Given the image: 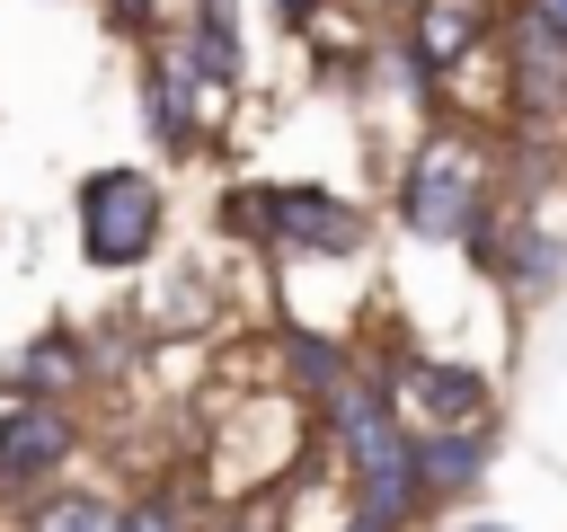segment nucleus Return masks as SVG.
Returning <instances> with one entry per match:
<instances>
[{
	"label": "nucleus",
	"instance_id": "obj_1",
	"mask_svg": "<svg viewBox=\"0 0 567 532\" xmlns=\"http://www.w3.org/2000/svg\"><path fill=\"white\" fill-rule=\"evenodd\" d=\"M496 195H505V177H496V142H487V124H470V115H425V133H416V151H408V168H399L390 213H399L408 239L461 248L470 222H478Z\"/></svg>",
	"mask_w": 567,
	"mask_h": 532
},
{
	"label": "nucleus",
	"instance_id": "obj_2",
	"mask_svg": "<svg viewBox=\"0 0 567 532\" xmlns=\"http://www.w3.org/2000/svg\"><path fill=\"white\" fill-rule=\"evenodd\" d=\"M168 231V186L151 168H89L80 177V257L97 275H124L159 248Z\"/></svg>",
	"mask_w": 567,
	"mask_h": 532
},
{
	"label": "nucleus",
	"instance_id": "obj_3",
	"mask_svg": "<svg viewBox=\"0 0 567 532\" xmlns=\"http://www.w3.org/2000/svg\"><path fill=\"white\" fill-rule=\"evenodd\" d=\"M230 231H257L266 248H301V257H354L372 239L363 204L328 186H230Z\"/></svg>",
	"mask_w": 567,
	"mask_h": 532
},
{
	"label": "nucleus",
	"instance_id": "obj_4",
	"mask_svg": "<svg viewBox=\"0 0 567 532\" xmlns=\"http://www.w3.org/2000/svg\"><path fill=\"white\" fill-rule=\"evenodd\" d=\"M372 372H381L390 408L408 417V434H425V426H496L487 381L461 372V364H443V355H408V346H390Z\"/></svg>",
	"mask_w": 567,
	"mask_h": 532
},
{
	"label": "nucleus",
	"instance_id": "obj_5",
	"mask_svg": "<svg viewBox=\"0 0 567 532\" xmlns=\"http://www.w3.org/2000/svg\"><path fill=\"white\" fill-rule=\"evenodd\" d=\"M80 461V417L62 399H9L0 408V505L18 514L35 488H53Z\"/></svg>",
	"mask_w": 567,
	"mask_h": 532
},
{
	"label": "nucleus",
	"instance_id": "obj_6",
	"mask_svg": "<svg viewBox=\"0 0 567 532\" xmlns=\"http://www.w3.org/2000/svg\"><path fill=\"white\" fill-rule=\"evenodd\" d=\"M505 106L514 124H567V35L532 9L505 18Z\"/></svg>",
	"mask_w": 567,
	"mask_h": 532
},
{
	"label": "nucleus",
	"instance_id": "obj_7",
	"mask_svg": "<svg viewBox=\"0 0 567 532\" xmlns=\"http://www.w3.org/2000/svg\"><path fill=\"white\" fill-rule=\"evenodd\" d=\"M204 98H213V89H204V80H195V71H186L159 35H151V62H142V133H151L168 160H195V151L213 142Z\"/></svg>",
	"mask_w": 567,
	"mask_h": 532
},
{
	"label": "nucleus",
	"instance_id": "obj_8",
	"mask_svg": "<svg viewBox=\"0 0 567 532\" xmlns=\"http://www.w3.org/2000/svg\"><path fill=\"white\" fill-rule=\"evenodd\" d=\"M487 35H496V0H408V35H399V44L452 89L461 62L487 53Z\"/></svg>",
	"mask_w": 567,
	"mask_h": 532
},
{
	"label": "nucleus",
	"instance_id": "obj_9",
	"mask_svg": "<svg viewBox=\"0 0 567 532\" xmlns=\"http://www.w3.org/2000/svg\"><path fill=\"white\" fill-rule=\"evenodd\" d=\"M159 44H168V53H177V62H186V71H195V80H204L213 98L248 89V44H239L230 9H195V0H186V18H177V27L159 35Z\"/></svg>",
	"mask_w": 567,
	"mask_h": 532
},
{
	"label": "nucleus",
	"instance_id": "obj_10",
	"mask_svg": "<svg viewBox=\"0 0 567 532\" xmlns=\"http://www.w3.org/2000/svg\"><path fill=\"white\" fill-rule=\"evenodd\" d=\"M89 372H97L89 346H80L71 328H53V337H35V346H18V355L0 364V390H9V399H62V408H71V399L89 390Z\"/></svg>",
	"mask_w": 567,
	"mask_h": 532
},
{
	"label": "nucleus",
	"instance_id": "obj_11",
	"mask_svg": "<svg viewBox=\"0 0 567 532\" xmlns=\"http://www.w3.org/2000/svg\"><path fill=\"white\" fill-rule=\"evenodd\" d=\"M487 434H496V426H425V434H408V461H416L425 505L478 488V470H487Z\"/></svg>",
	"mask_w": 567,
	"mask_h": 532
},
{
	"label": "nucleus",
	"instance_id": "obj_12",
	"mask_svg": "<svg viewBox=\"0 0 567 532\" xmlns=\"http://www.w3.org/2000/svg\"><path fill=\"white\" fill-rule=\"evenodd\" d=\"M115 514H124V505H115L106 488H62V479H53V488H35V497L18 505V532H115Z\"/></svg>",
	"mask_w": 567,
	"mask_h": 532
},
{
	"label": "nucleus",
	"instance_id": "obj_13",
	"mask_svg": "<svg viewBox=\"0 0 567 532\" xmlns=\"http://www.w3.org/2000/svg\"><path fill=\"white\" fill-rule=\"evenodd\" d=\"M496 275H505L523 301H549V293H558V239H549V231H523V222H505Z\"/></svg>",
	"mask_w": 567,
	"mask_h": 532
},
{
	"label": "nucleus",
	"instance_id": "obj_14",
	"mask_svg": "<svg viewBox=\"0 0 567 532\" xmlns=\"http://www.w3.org/2000/svg\"><path fill=\"white\" fill-rule=\"evenodd\" d=\"M284 364H292V390H301V399H328V390L354 372V355H346L337 337H301V328L284 337Z\"/></svg>",
	"mask_w": 567,
	"mask_h": 532
},
{
	"label": "nucleus",
	"instance_id": "obj_15",
	"mask_svg": "<svg viewBox=\"0 0 567 532\" xmlns=\"http://www.w3.org/2000/svg\"><path fill=\"white\" fill-rule=\"evenodd\" d=\"M115 532H195V505H186L177 488H151V497H133V505L115 514Z\"/></svg>",
	"mask_w": 567,
	"mask_h": 532
},
{
	"label": "nucleus",
	"instance_id": "obj_16",
	"mask_svg": "<svg viewBox=\"0 0 567 532\" xmlns=\"http://www.w3.org/2000/svg\"><path fill=\"white\" fill-rule=\"evenodd\" d=\"M106 9V27L124 35V44H151L159 35V0H97Z\"/></svg>",
	"mask_w": 567,
	"mask_h": 532
},
{
	"label": "nucleus",
	"instance_id": "obj_17",
	"mask_svg": "<svg viewBox=\"0 0 567 532\" xmlns=\"http://www.w3.org/2000/svg\"><path fill=\"white\" fill-rule=\"evenodd\" d=\"M275 18H284V27H292V35H310V27H319V18H328V0H275Z\"/></svg>",
	"mask_w": 567,
	"mask_h": 532
},
{
	"label": "nucleus",
	"instance_id": "obj_18",
	"mask_svg": "<svg viewBox=\"0 0 567 532\" xmlns=\"http://www.w3.org/2000/svg\"><path fill=\"white\" fill-rule=\"evenodd\" d=\"M523 9H532V18H549V27L567 35V0H523Z\"/></svg>",
	"mask_w": 567,
	"mask_h": 532
},
{
	"label": "nucleus",
	"instance_id": "obj_19",
	"mask_svg": "<svg viewBox=\"0 0 567 532\" xmlns=\"http://www.w3.org/2000/svg\"><path fill=\"white\" fill-rule=\"evenodd\" d=\"M346 532H390V523H372V514H346Z\"/></svg>",
	"mask_w": 567,
	"mask_h": 532
},
{
	"label": "nucleus",
	"instance_id": "obj_20",
	"mask_svg": "<svg viewBox=\"0 0 567 532\" xmlns=\"http://www.w3.org/2000/svg\"><path fill=\"white\" fill-rule=\"evenodd\" d=\"M461 532H505V523H461Z\"/></svg>",
	"mask_w": 567,
	"mask_h": 532
},
{
	"label": "nucleus",
	"instance_id": "obj_21",
	"mask_svg": "<svg viewBox=\"0 0 567 532\" xmlns=\"http://www.w3.org/2000/svg\"><path fill=\"white\" fill-rule=\"evenodd\" d=\"M195 9H230V0H195Z\"/></svg>",
	"mask_w": 567,
	"mask_h": 532
},
{
	"label": "nucleus",
	"instance_id": "obj_22",
	"mask_svg": "<svg viewBox=\"0 0 567 532\" xmlns=\"http://www.w3.org/2000/svg\"><path fill=\"white\" fill-rule=\"evenodd\" d=\"M372 9H390V0H372ZM399 9H408V0H399Z\"/></svg>",
	"mask_w": 567,
	"mask_h": 532
}]
</instances>
